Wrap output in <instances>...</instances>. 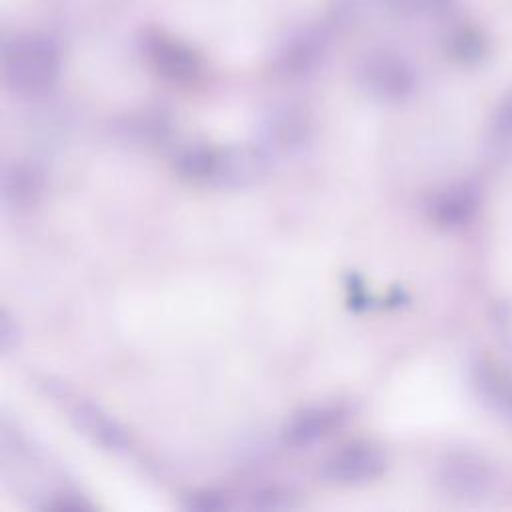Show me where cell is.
<instances>
[{
    "label": "cell",
    "instance_id": "obj_1",
    "mask_svg": "<svg viewBox=\"0 0 512 512\" xmlns=\"http://www.w3.org/2000/svg\"><path fill=\"white\" fill-rule=\"evenodd\" d=\"M0 72L6 88L18 96H44L60 80L62 50L44 30H22L4 36Z\"/></svg>",
    "mask_w": 512,
    "mask_h": 512
},
{
    "label": "cell",
    "instance_id": "obj_2",
    "mask_svg": "<svg viewBox=\"0 0 512 512\" xmlns=\"http://www.w3.org/2000/svg\"><path fill=\"white\" fill-rule=\"evenodd\" d=\"M352 76L356 86L378 102L406 100L418 82L414 64L394 48H370L362 52L354 66Z\"/></svg>",
    "mask_w": 512,
    "mask_h": 512
},
{
    "label": "cell",
    "instance_id": "obj_3",
    "mask_svg": "<svg viewBox=\"0 0 512 512\" xmlns=\"http://www.w3.org/2000/svg\"><path fill=\"white\" fill-rule=\"evenodd\" d=\"M334 32L336 28L326 18L288 30L274 54L276 70L286 78H306L314 74L328 56Z\"/></svg>",
    "mask_w": 512,
    "mask_h": 512
},
{
    "label": "cell",
    "instance_id": "obj_4",
    "mask_svg": "<svg viewBox=\"0 0 512 512\" xmlns=\"http://www.w3.org/2000/svg\"><path fill=\"white\" fill-rule=\"evenodd\" d=\"M138 48L154 74L168 82L188 84L202 74L200 54L178 36L162 28H144L138 34Z\"/></svg>",
    "mask_w": 512,
    "mask_h": 512
},
{
    "label": "cell",
    "instance_id": "obj_5",
    "mask_svg": "<svg viewBox=\"0 0 512 512\" xmlns=\"http://www.w3.org/2000/svg\"><path fill=\"white\" fill-rule=\"evenodd\" d=\"M386 468L384 452L368 442H354L326 458L318 474L332 484H362L378 478Z\"/></svg>",
    "mask_w": 512,
    "mask_h": 512
},
{
    "label": "cell",
    "instance_id": "obj_6",
    "mask_svg": "<svg viewBox=\"0 0 512 512\" xmlns=\"http://www.w3.org/2000/svg\"><path fill=\"white\" fill-rule=\"evenodd\" d=\"M268 168V154L258 146H226L214 150L210 182L226 188H238L258 180Z\"/></svg>",
    "mask_w": 512,
    "mask_h": 512
},
{
    "label": "cell",
    "instance_id": "obj_7",
    "mask_svg": "<svg viewBox=\"0 0 512 512\" xmlns=\"http://www.w3.org/2000/svg\"><path fill=\"white\" fill-rule=\"evenodd\" d=\"M344 418L346 412L342 406H310L292 414V418L282 428V438L290 446H310L340 428Z\"/></svg>",
    "mask_w": 512,
    "mask_h": 512
},
{
    "label": "cell",
    "instance_id": "obj_8",
    "mask_svg": "<svg viewBox=\"0 0 512 512\" xmlns=\"http://www.w3.org/2000/svg\"><path fill=\"white\" fill-rule=\"evenodd\" d=\"M440 484L456 496H472L488 486L490 474L482 460L472 454H452L438 470Z\"/></svg>",
    "mask_w": 512,
    "mask_h": 512
},
{
    "label": "cell",
    "instance_id": "obj_9",
    "mask_svg": "<svg viewBox=\"0 0 512 512\" xmlns=\"http://www.w3.org/2000/svg\"><path fill=\"white\" fill-rule=\"evenodd\" d=\"M72 420L78 430H82L88 438H92L106 450L122 452L130 444L126 430L114 418H110L102 408L90 402L78 404L72 412Z\"/></svg>",
    "mask_w": 512,
    "mask_h": 512
},
{
    "label": "cell",
    "instance_id": "obj_10",
    "mask_svg": "<svg viewBox=\"0 0 512 512\" xmlns=\"http://www.w3.org/2000/svg\"><path fill=\"white\" fill-rule=\"evenodd\" d=\"M42 172L28 162H12L2 168L0 194L10 208H26L36 202L42 192Z\"/></svg>",
    "mask_w": 512,
    "mask_h": 512
},
{
    "label": "cell",
    "instance_id": "obj_11",
    "mask_svg": "<svg viewBox=\"0 0 512 512\" xmlns=\"http://www.w3.org/2000/svg\"><path fill=\"white\" fill-rule=\"evenodd\" d=\"M478 206V192L468 184H456L438 192L430 202V216L442 226L464 224Z\"/></svg>",
    "mask_w": 512,
    "mask_h": 512
},
{
    "label": "cell",
    "instance_id": "obj_12",
    "mask_svg": "<svg viewBox=\"0 0 512 512\" xmlns=\"http://www.w3.org/2000/svg\"><path fill=\"white\" fill-rule=\"evenodd\" d=\"M444 52L462 64H474L486 54V40L482 32L470 24L450 26L442 36Z\"/></svg>",
    "mask_w": 512,
    "mask_h": 512
},
{
    "label": "cell",
    "instance_id": "obj_13",
    "mask_svg": "<svg viewBox=\"0 0 512 512\" xmlns=\"http://www.w3.org/2000/svg\"><path fill=\"white\" fill-rule=\"evenodd\" d=\"M380 4L390 16L412 20L440 16L452 8L454 0H380Z\"/></svg>",
    "mask_w": 512,
    "mask_h": 512
},
{
    "label": "cell",
    "instance_id": "obj_14",
    "mask_svg": "<svg viewBox=\"0 0 512 512\" xmlns=\"http://www.w3.org/2000/svg\"><path fill=\"white\" fill-rule=\"evenodd\" d=\"M214 166V148L206 146H194L186 148L176 156V168L180 174H184L190 180L210 182Z\"/></svg>",
    "mask_w": 512,
    "mask_h": 512
},
{
    "label": "cell",
    "instance_id": "obj_15",
    "mask_svg": "<svg viewBox=\"0 0 512 512\" xmlns=\"http://www.w3.org/2000/svg\"><path fill=\"white\" fill-rule=\"evenodd\" d=\"M492 138L496 146H510L512 144V90L504 94L500 100L494 120H492Z\"/></svg>",
    "mask_w": 512,
    "mask_h": 512
},
{
    "label": "cell",
    "instance_id": "obj_16",
    "mask_svg": "<svg viewBox=\"0 0 512 512\" xmlns=\"http://www.w3.org/2000/svg\"><path fill=\"white\" fill-rule=\"evenodd\" d=\"M292 498L294 496L288 490L272 486V488H264V490L254 492L250 504L254 508H260V510H282V508H292L294 506Z\"/></svg>",
    "mask_w": 512,
    "mask_h": 512
},
{
    "label": "cell",
    "instance_id": "obj_17",
    "mask_svg": "<svg viewBox=\"0 0 512 512\" xmlns=\"http://www.w3.org/2000/svg\"><path fill=\"white\" fill-rule=\"evenodd\" d=\"M184 506L188 510H198V512H216V510H222L228 506V500L224 494L220 492H212V490H206V492H196V494H190L188 500L184 502Z\"/></svg>",
    "mask_w": 512,
    "mask_h": 512
},
{
    "label": "cell",
    "instance_id": "obj_18",
    "mask_svg": "<svg viewBox=\"0 0 512 512\" xmlns=\"http://www.w3.org/2000/svg\"><path fill=\"white\" fill-rule=\"evenodd\" d=\"M18 342V326L6 310L0 312V350L6 354Z\"/></svg>",
    "mask_w": 512,
    "mask_h": 512
}]
</instances>
